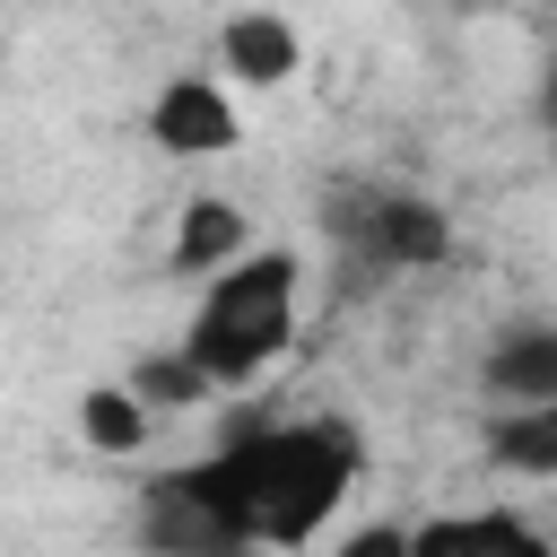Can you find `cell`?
<instances>
[{
	"label": "cell",
	"mask_w": 557,
	"mask_h": 557,
	"mask_svg": "<svg viewBox=\"0 0 557 557\" xmlns=\"http://www.w3.org/2000/svg\"><path fill=\"white\" fill-rule=\"evenodd\" d=\"M357 470H366V444L348 418H252L165 479L252 557V548H313L348 505Z\"/></svg>",
	"instance_id": "6da1fadb"
},
{
	"label": "cell",
	"mask_w": 557,
	"mask_h": 557,
	"mask_svg": "<svg viewBox=\"0 0 557 557\" xmlns=\"http://www.w3.org/2000/svg\"><path fill=\"white\" fill-rule=\"evenodd\" d=\"M296 296H305L296 252H278V244L244 252L226 278H209V296H200V313H191V331H183V357H191L218 392L252 383L261 366L287 357V339H296Z\"/></svg>",
	"instance_id": "7a4b0ae2"
},
{
	"label": "cell",
	"mask_w": 557,
	"mask_h": 557,
	"mask_svg": "<svg viewBox=\"0 0 557 557\" xmlns=\"http://www.w3.org/2000/svg\"><path fill=\"white\" fill-rule=\"evenodd\" d=\"M148 139L165 157H226L244 139V113H235V87L218 70H174L157 96H148Z\"/></svg>",
	"instance_id": "3957f363"
},
{
	"label": "cell",
	"mask_w": 557,
	"mask_h": 557,
	"mask_svg": "<svg viewBox=\"0 0 557 557\" xmlns=\"http://www.w3.org/2000/svg\"><path fill=\"white\" fill-rule=\"evenodd\" d=\"M218 70H226L235 87H287V78L305 70L296 17H278V9H235V17H218Z\"/></svg>",
	"instance_id": "277c9868"
},
{
	"label": "cell",
	"mask_w": 557,
	"mask_h": 557,
	"mask_svg": "<svg viewBox=\"0 0 557 557\" xmlns=\"http://www.w3.org/2000/svg\"><path fill=\"white\" fill-rule=\"evenodd\" d=\"M479 392L496 409H557V322H522V331L487 339Z\"/></svg>",
	"instance_id": "5b68a950"
},
{
	"label": "cell",
	"mask_w": 557,
	"mask_h": 557,
	"mask_svg": "<svg viewBox=\"0 0 557 557\" xmlns=\"http://www.w3.org/2000/svg\"><path fill=\"white\" fill-rule=\"evenodd\" d=\"M357 244H366L383 270H435V261L453 252V226H444L435 200L392 191V200H366V209H357Z\"/></svg>",
	"instance_id": "8992f818"
},
{
	"label": "cell",
	"mask_w": 557,
	"mask_h": 557,
	"mask_svg": "<svg viewBox=\"0 0 557 557\" xmlns=\"http://www.w3.org/2000/svg\"><path fill=\"white\" fill-rule=\"evenodd\" d=\"M409 557H557L522 513L505 505H470V513H435L409 531Z\"/></svg>",
	"instance_id": "52a82bcc"
},
{
	"label": "cell",
	"mask_w": 557,
	"mask_h": 557,
	"mask_svg": "<svg viewBox=\"0 0 557 557\" xmlns=\"http://www.w3.org/2000/svg\"><path fill=\"white\" fill-rule=\"evenodd\" d=\"M244 252H261V244H252V226H244V209H235V200H218V191L183 200L174 244H165V261H174L183 278H226Z\"/></svg>",
	"instance_id": "ba28073f"
},
{
	"label": "cell",
	"mask_w": 557,
	"mask_h": 557,
	"mask_svg": "<svg viewBox=\"0 0 557 557\" xmlns=\"http://www.w3.org/2000/svg\"><path fill=\"white\" fill-rule=\"evenodd\" d=\"M139 548L148 557H244L174 479H148V496H139Z\"/></svg>",
	"instance_id": "9c48e42d"
},
{
	"label": "cell",
	"mask_w": 557,
	"mask_h": 557,
	"mask_svg": "<svg viewBox=\"0 0 557 557\" xmlns=\"http://www.w3.org/2000/svg\"><path fill=\"white\" fill-rule=\"evenodd\" d=\"M78 435H87L96 453L131 461V453H148V435H157V409H148L131 383H87V392H78Z\"/></svg>",
	"instance_id": "30bf717a"
},
{
	"label": "cell",
	"mask_w": 557,
	"mask_h": 557,
	"mask_svg": "<svg viewBox=\"0 0 557 557\" xmlns=\"http://www.w3.org/2000/svg\"><path fill=\"white\" fill-rule=\"evenodd\" d=\"M487 461L513 479H557V409H505L487 426Z\"/></svg>",
	"instance_id": "8fae6325"
},
{
	"label": "cell",
	"mask_w": 557,
	"mask_h": 557,
	"mask_svg": "<svg viewBox=\"0 0 557 557\" xmlns=\"http://www.w3.org/2000/svg\"><path fill=\"white\" fill-rule=\"evenodd\" d=\"M131 392H139L148 409H191V400H209L218 383H209V374H200V366H191V357L174 348V357H157V366H139V374H131Z\"/></svg>",
	"instance_id": "7c38bea8"
},
{
	"label": "cell",
	"mask_w": 557,
	"mask_h": 557,
	"mask_svg": "<svg viewBox=\"0 0 557 557\" xmlns=\"http://www.w3.org/2000/svg\"><path fill=\"white\" fill-rule=\"evenodd\" d=\"M331 557H409V531H400V522H366V531H348Z\"/></svg>",
	"instance_id": "4fadbf2b"
},
{
	"label": "cell",
	"mask_w": 557,
	"mask_h": 557,
	"mask_svg": "<svg viewBox=\"0 0 557 557\" xmlns=\"http://www.w3.org/2000/svg\"><path fill=\"white\" fill-rule=\"evenodd\" d=\"M540 113H548V131H557V61H548V78H540Z\"/></svg>",
	"instance_id": "5bb4252c"
}]
</instances>
